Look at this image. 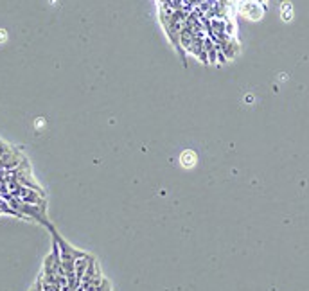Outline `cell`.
I'll return each instance as SVG.
<instances>
[{"label":"cell","instance_id":"2","mask_svg":"<svg viewBox=\"0 0 309 291\" xmlns=\"http://www.w3.org/2000/svg\"><path fill=\"white\" fill-rule=\"evenodd\" d=\"M194 162H196V157H194L193 151H185V153L182 155V164H184L185 167H193Z\"/></svg>","mask_w":309,"mask_h":291},{"label":"cell","instance_id":"1","mask_svg":"<svg viewBox=\"0 0 309 291\" xmlns=\"http://www.w3.org/2000/svg\"><path fill=\"white\" fill-rule=\"evenodd\" d=\"M162 8L169 11L171 18H178L180 24L205 29L207 25H216L227 32L229 13L232 8V0H160Z\"/></svg>","mask_w":309,"mask_h":291}]
</instances>
